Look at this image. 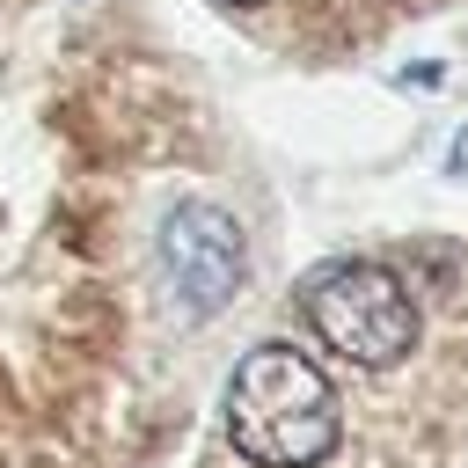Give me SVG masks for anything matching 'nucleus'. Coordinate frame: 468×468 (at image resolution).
<instances>
[{
	"label": "nucleus",
	"mask_w": 468,
	"mask_h": 468,
	"mask_svg": "<svg viewBox=\"0 0 468 468\" xmlns=\"http://www.w3.org/2000/svg\"><path fill=\"white\" fill-rule=\"evenodd\" d=\"M344 446V388L322 351L263 336L219 395V461L234 468H329Z\"/></svg>",
	"instance_id": "f257e3e1"
},
{
	"label": "nucleus",
	"mask_w": 468,
	"mask_h": 468,
	"mask_svg": "<svg viewBox=\"0 0 468 468\" xmlns=\"http://www.w3.org/2000/svg\"><path fill=\"white\" fill-rule=\"evenodd\" d=\"M300 322L336 366L395 373L424 344V292H417V271L395 256H336V263L307 271Z\"/></svg>",
	"instance_id": "f03ea898"
},
{
	"label": "nucleus",
	"mask_w": 468,
	"mask_h": 468,
	"mask_svg": "<svg viewBox=\"0 0 468 468\" xmlns=\"http://www.w3.org/2000/svg\"><path fill=\"white\" fill-rule=\"evenodd\" d=\"M154 263H161V292L176 322L205 329L249 285V234L219 197H176L154 227Z\"/></svg>",
	"instance_id": "7ed1b4c3"
},
{
	"label": "nucleus",
	"mask_w": 468,
	"mask_h": 468,
	"mask_svg": "<svg viewBox=\"0 0 468 468\" xmlns=\"http://www.w3.org/2000/svg\"><path fill=\"white\" fill-rule=\"evenodd\" d=\"M212 7L256 29H329L336 44H373L395 15H417L439 0H212Z\"/></svg>",
	"instance_id": "20e7f679"
}]
</instances>
